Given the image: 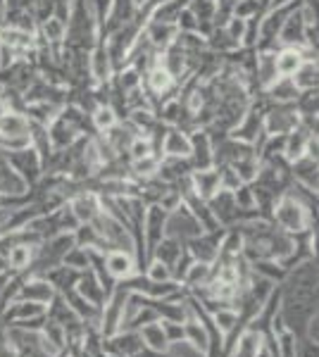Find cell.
Segmentation results:
<instances>
[{
    "label": "cell",
    "instance_id": "6da1fadb",
    "mask_svg": "<svg viewBox=\"0 0 319 357\" xmlns=\"http://www.w3.org/2000/svg\"><path fill=\"white\" fill-rule=\"evenodd\" d=\"M315 220H317V205L305 203V200H300L291 191H283L281 198L274 203V210H272V222L281 231L291 236L303 234L307 229H315Z\"/></svg>",
    "mask_w": 319,
    "mask_h": 357
},
{
    "label": "cell",
    "instance_id": "7a4b0ae2",
    "mask_svg": "<svg viewBox=\"0 0 319 357\" xmlns=\"http://www.w3.org/2000/svg\"><path fill=\"white\" fill-rule=\"evenodd\" d=\"M5 158H8V165L13 167L15 174L24 181L27 188H31L34 183L43 176V160H40V155L34 151V148H24V151H17V153H5Z\"/></svg>",
    "mask_w": 319,
    "mask_h": 357
},
{
    "label": "cell",
    "instance_id": "3957f363",
    "mask_svg": "<svg viewBox=\"0 0 319 357\" xmlns=\"http://www.w3.org/2000/svg\"><path fill=\"white\" fill-rule=\"evenodd\" d=\"M165 222H167V212L160 205H146L143 212V222H141V236H143V248H146V262L153 255L155 245L165 238Z\"/></svg>",
    "mask_w": 319,
    "mask_h": 357
},
{
    "label": "cell",
    "instance_id": "277c9868",
    "mask_svg": "<svg viewBox=\"0 0 319 357\" xmlns=\"http://www.w3.org/2000/svg\"><path fill=\"white\" fill-rule=\"evenodd\" d=\"M202 231L200 224L195 222V217L188 212L186 205H179L177 210L167 212V222H165V236H172V238L181 241V243H186L191 241L193 236H198Z\"/></svg>",
    "mask_w": 319,
    "mask_h": 357
},
{
    "label": "cell",
    "instance_id": "5b68a950",
    "mask_svg": "<svg viewBox=\"0 0 319 357\" xmlns=\"http://www.w3.org/2000/svg\"><path fill=\"white\" fill-rule=\"evenodd\" d=\"M222 236H224V227L222 229H214V231H200L198 236H193L191 241H186V250L193 260L198 262H214L219 255V243H222Z\"/></svg>",
    "mask_w": 319,
    "mask_h": 357
},
{
    "label": "cell",
    "instance_id": "8992f818",
    "mask_svg": "<svg viewBox=\"0 0 319 357\" xmlns=\"http://www.w3.org/2000/svg\"><path fill=\"white\" fill-rule=\"evenodd\" d=\"M295 126H300L298 112H295L293 102L291 105H276L272 102L269 110L265 112V134L276 136V134H291Z\"/></svg>",
    "mask_w": 319,
    "mask_h": 357
},
{
    "label": "cell",
    "instance_id": "52a82bcc",
    "mask_svg": "<svg viewBox=\"0 0 319 357\" xmlns=\"http://www.w3.org/2000/svg\"><path fill=\"white\" fill-rule=\"evenodd\" d=\"M67 203H69V207H72V212H74V217H77L79 224H91L103 210V198L96 191H89V188L74 193Z\"/></svg>",
    "mask_w": 319,
    "mask_h": 357
},
{
    "label": "cell",
    "instance_id": "ba28073f",
    "mask_svg": "<svg viewBox=\"0 0 319 357\" xmlns=\"http://www.w3.org/2000/svg\"><path fill=\"white\" fill-rule=\"evenodd\" d=\"M177 36H179L177 26L170 24V22L148 20L146 26H143V38H146L155 53H162V50H167L172 43H177Z\"/></svg>",
    "mask_w": 319,
    "mask_h": 357
},
{
    "label": "cell",
    "instance_id": "9c48e42d",
    "mask_svg": "<svg viewBox=\"0 0 319 357\" xmlns=\"http://www.w3.org/2000/svg\"><path fill=\"white\" fill-rule=\"evenodd\" d=\"M191 155V134L179 126H167L160 141V158H188Z\"/></svg>",
    "mask_w": 319,
    "mask_h": 357
},
{
    "label": "cell",
    "instance_id": "30bf717a",
    "mask_svg": "<svg viewBox=\"0 0 319 357\" xmlns=\"http://www.w3.org/2000/svg\"><path fill=\"white\" fill-rule=\"evenodd\" d=\"M305 20L303 13H300V5L288 13V17L283 20V26L279 31V45H286V48H303L305 45Z\"/></svg>",
    "mask_w": 319,
    "mask_h": 357
},
{
    "label": "cell",
    "instance_id": "8fae6325",
    "mask_svg": "<svg viewBox=\"0 0 319 357\" xmlns=\"http://www.w3.org/2000/svg\"><path fill=\"white\" fill-rule=\"evenodd\" d=\"M89 77H91V84L94 86L107 84L110 79L114 77L112 60H110V55H107V50L103 43H98L96 48H91V53H89Z\"/></svg>",
    "mask_w": 319,
    "mask_h": 357
},
{
    "label": "cell",
    "instance_id": "7c38bea8",
    "mask_svg": "<svg viewBox=\"0 0 319 357\" xmlns=\"http://www.w3.org/2000/svg\"><path fill=\"white\" fill-rule=\"evenodd\" d=\"M105 267L114 281H124L138 272L136 255L129 250H105Z\"/></svg>",
    "mask_w": 319,
    "mask_h": 357
},
{
    "label": "cell",
    "instance_id": "4fadbf2b",
    "mask_svg": "<svg viewBox=\"0 0 319 357\" xmlns=\"http://www.w3.org/2000/svg\"><path fill=\"white\" fill-rule=\"evenodd\" d=\"M188 183H191V191L207 203V200L219 191V172L214 169V167H207V169H193L188 174Z\"/></svg>",
    "mask_w": 319,
    "mask_h": 357
},
{
    "label": "cell",
    "instance_id": "5bb4252c",
    "mask_svg": "<svg viewBox=\"0 0 319 357\" xmlns=\"http://www.w3.org/2000/svg\"><path fill=\"white\" fill-rule=\"evenodd\" d=\"M45 129H48V138H50V146H53V151H62V148L72 146L77 138H81L79 131L74 129V126L69 124L60 112H57L55 117L45 124Z\"/></svg>",
    "mask_w": 319,
    "mask_h": 357
},
{
    "label": "cell",
    "instance_id": "9a60e30c",
    "mask_svg": "<svg viewBox=\"0 0 319 357\" xmlns=\"http://www.w3.org/2000/svg\"><path fill=\"white\" fill-rule=\"evenodd\" d=\"M74 291L79 293L84 301H89L91 305H96V307H103L107 301V293L103 289V284L98 281V276L91 272V269H86V272H81L77 286H74Z\"/></svg>",
    "mask_w": 319,
    "mask_h": 357
},
{
    "label": "cell",
    "instance_id": "2e32d148",
    "mask_svg": "<svg viewBox=\"0 0 319 357\" xmlns=\"http://www.w3.org/2000/svg\"><path fill=\"white\" fill-rule=\"evenodd\" d=\"M212 264L210 262H198L193 260L186 267V272L181 274V279H179V284H181L184 291H198L202 286H207L212 281Z\"/></svg>",
    "mask_w": 319,
    "mask_h": 357
},
{
    "label": "cell",
    "instance_id": "e0dca14e",
    "mask_svg": "<svg viewBox=\"0 0 319 357\" xmlns=\"http://www.w3.org/2000/svg\"><path fill=\"white\" fill-rule=\"evenodd\" d=\"M31 262H34V245L17 241V243H10L8 250H5V267H8L10 272H15V274L29 272Z\"/></svg>",
    "mask_w": 319,
    "mask_h": 357
},
{
    "label": "cell",
    "instance_id": "ac0fdd59",
    "mask_svg": "<svg viewBox=\"0 0 319 357\" xmlns=\"http://www.w3.org/2000/svg\"><path fill=\"white\" fill-rule=\"evenodd\" d=\"M265 91V96L269 98V102H276V105H291V102L298 100L300 91L295 89L291 77H276Z\"/></svg>",
    "mask_w": 319,
    "mask_h": 357
},
{
    "label": "cell",
    "instance_id": "d6986e66",
    "mask_svg": "<svg viewBox=\"0 0 319 357\" xmlns=\"http://www.w3.org/2000/svg\"><path fill=\"white\" fill-rule=\"evenodd\" d=\"M40 276H43V279L53 286L55 293L65 296V293L74 291V286H77L81 272H77V269H72V267H65V264H57V267L48 269V272H43Z\"/></svg>",
    "mask_w": 319,
    "mask_h": 357
},
{
    "label": "cell",
    "instance_id": "ffe728a7",
    "mask_svg": "<svg viewBox=\"0 0 319 357\" xmlns=\"http://www.w3.org/2000/svg\"><path fill=\"white\" fill-rule=\"evenodd\" d=\"M31 134V119L22 110H5L0 114V136H29Z\"/></svg>",
    "mask_w": 319,
    "mask_h": 357
},
{
    "label": "cell",
    "instance_id": "44dd1931",
    "mask_svg": "<svg viewBox=\"0 0 319 357\" xmlns=\"http://www.w3.org/2000/svg\"><path fill=\"white\" fill-rule=\"evenodd\" d=\"M291 178L300 186L317 191V158L312 155H303V158L291 162Z\"/></svg>",
    "mask_w": 319,
    "mask_h": 357
},
{
    "label": "cell",
    "instance_id": "7402d4cb",
    "mask_svg": "<svg viewBox=\"0 0 319 357\" xmlns=\"http://www.w3.org/2000/svg\"><path fill=\"white\" fill-rule=\"evenodd\" d=\"M317 136L312 134V131L303 129V126H295L291 134H286V146H283V158L288 160V162H293V160L303 158L307 153V146H310V138Z\"/></svg>",
    "mask_w": 319,
    "mask_h": 357
},
{
    "label": "cell",
    "instance_id": "603a6c76",
    "mask_svg": "<svg viewBox=\"0 0 319 357\" xmlns=\"http://www.w3.org/2000/svg\"><path fill=\"white\" fill-rule=\"evenodd\" d=\"M184 248H186V245H184L181 241L172 238V236H165V238H162L160 243L155 245V250H153V255H150V257L165 262L167 267H170L172 272H174V267H177V262H179V257H181Z\"/></svg>",
    "mask_w": 319,
    "mask_h": 357
},
{
    "label": "cell",
    "instance_id": "cb8c5ba5",
    "mask_svg": "<svg viewBox=\"0 0 319 357\" xmlns=\"http://www.w3.org/2000/svg\"><path fill=\"white\" fill-rule=\"evenodd\" d=\"M138 336H141L143 345H146L148 350H153V353H165L167 345H170L160 319L158 321H150V324H143L141 329H138Z\"/></svg>",
    "mask_w": 319,
    "mask_h": 357
},
{
    "label": "cell",
    "instance_id": "d4e9b609",
    "mask_svg": "<svg viewBox=\"0 0 319 357\" xmlns=\"http://www.w3.org/2000/svg\"><path fill=\"white\" fill-rule=\"evenodd\" d=\"M319 69H317V60H305L295 72L291 74L295 89L303 93V91H317V84H319Z\"/></svg>",
    "mask_w": 319,
    "mask_h": 357
},
{
    "label": "cell",
    "instance_id": "484cf974",
    "mask_svg": "<svg viewBox=\"0 0 319 357\" xmlns=\"http://www.w3.org/2000/svg\"><path fill=\"white\" fill-rule=\"evenodd\" d=\"M74 243L81 245V248H89V250H105V243H103L101 234L94 224H79L74 229Z\"/></svg>",
    "mask_w": 319,
    "mask_h": 357
},
{
    "label": "cell",
    "instance_id": "4316f807",
    "mask_svg": "<svg viewBox=\"0 0 319 357\" xmlns=\"http://www.w3.org/2000/svg\"><path fill=\"white\" fill-rule=\"evenodd\" d=\"M117 122H119L117 112H114L110 105H98L96 110L91 112V124H94L96 134H105V131L112 129Z\"/></svg>",
    "mask_w": 319,
    "mask_h": 357
},
{
    "label": "cell",
    "instance_id": "83f0119b",
    "mask_svg": "<svg viewBox=\"0 0 319 357\" xmlns=\"http://www.w3.org/2000/svg\"><path fill=\"white\" fill-rule=\"evenodd\" d=\"M126 153H129V160H141V158H148V155H158V148H155V143L150 136L136 134L131 138Z\"/></svg>",
    "mask_w": 319,
    "mask_h": 357
},
{
    "label": "cell",
    "instance_id": "f1b7e54d",
    "mask_svg": "<svg viewBox=\"0 0 319 357\" xmlns=\"http://www.w3.org/2000/svg\"><path fill=\"white\" fill-rule=\"evenodd\" d=\"M143 274H146L148 281H153V284H165V281H174V272L170 267H167L165 262L155 260V257H150L146 262V267H143Z\"/></svg>",
    "mask_w": 319,
    "mask_h": 357
},
{
    "label": "cell",
    "instance_id": "f546056e",
    "mask_svg": "<svg viewBox=\"0 0 319 357\" xmlns=\"http://www.w3.org/2000/svg\"><path fill=\"white\" fill-rule=\"evenodd\" d=\"M62 264L77 269V272H86V269H89V248L72 245L65 252V257H62Z\"/></svg>",
    "mask_w": 319,
    "mask_h": 357
},
{
    "label": "cell",
    "instance_id": "4dcf8cb0",
    "mask_svg": "<svg viewBox=\"0 0 319 357\" xmlns=\"http://www.w3.org/2000/svg\"><path fill=\"white\" fill-rule=\"evenodd\" d=\"M255 357H279V353H276V348H272V345L267 343L262 336H260V343H258V350H255Z\"/></svg>",
    "mask_w": 319,
    "mask_h": 357
},
{
    "label": "cell",
    "instance_id": "1f68e13d",
    "mask_svg": "<svg viewBox=\"0 0 319 357\" xmlns=\"http://www.w3.org/2000/svg\"><path fill=\"white\" fill-rule=\"evenodd\" d=\"M295 0H269V10H276V8H286V5H293Z\"/></svg>",
    "mask_w": 319,
    "mask_h": 357
},
{
    "label": "cell",
    "instance_id": "d6a6232c",
    "mask_svg": "<svg viewBox=\"0 0 319 357\" xmlns=\"http://www.w3.org/2000/svg\"><path fill=\"white\" fill-rule=\"evenodd\" d=\"M5 110H10V107H8V102H5V98H3V91H0V114H3Z\"/></svg>",
    "mask_w": 319,
    "mask_h": 357
},
{
    "label": "cell",
    "instance_id": "836d02e7",
    "mask_svg": "<svg viewBox=\"0 0 319 357\" xmlns=\"http://www.w3.org/2000/svg\"><path fill=\"white\" fill-rule=\"evenodd\" d=\"M133 3H136V8H141V5L146 3V0H133Z\"/></svg>",
    "mask_w": 319,
    "mask_h": 357
},
{
    "label": "cell",
    "instance_id": "e575fe53",
    "mask_svg": "<svg viewBox=\"0 0 319 357\" xmlns=\"http://www.w3.org/2000/svg\"><path fill=\"white\" fill-rule=\"evenodd\" d=\"M103 357H121V355H110V353H105V355H103Z\"/></svg>",
    "mask_w": 319,
    "mask_h": 357
}]
</instances>
